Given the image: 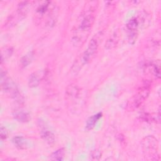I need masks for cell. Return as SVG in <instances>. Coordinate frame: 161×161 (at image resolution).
Returning <instances> with one entry per match:
<instances>
[{"instance_id":"cell-1","label":"cell","mask_w":161,"mask_h":161,"mask_svg":"<svg viewBox=\"0 0 161 161\" xmlns=\"http://www.w3.org/2000/svg\"><path fill=\"white\" fill-rule=\"evenodd\" d=\"M99 39L100 36L96 35L91 40L87 48L82 53L79 60L75 62V64L73 65L72 72L74 74H76L80 70L82 66L88 64L94 58L99 47Z\"/></svg>"},{"instance_id":"cell-16","label":"cell","mask_w":161,"mask_h":161,"mask_svg":"<svg viewBox=\"0 0 161 161\" xmlns=\"http://www.w3.org/2000/svg\"><path fill=\"white\" fill-rule=\"evenodd\" d=\"M34 54L33 52H30L23 55L19 60V67L21 69H24L28 67L33 61Z\"/></svg>"},{"instance_id":"cell-3","label":"cell","mask_w":161,"mask_h":161,"mask_svg":"<svg viewBox=\"0 0 161 161\" xmlns=\"http://www.w3.org/2000/svg\"><path fill=\"white\" fill-rule=\"evenodd\" d=\"M150 91V86L145 85L140 87L137 92L134 94L128 101L126 108L129 111H133L139 108L148 97Z\"/></svg>"},{"instance_id":"cell-15","label":"cell","mask_w":161,"mask_h":161,"mask_svg":"<svg viewBox=\"0 0 161 161\" xmlns=\"http://www.w3.org/2000/svg\"><path fill=\"white\" fill-rule=\"evenodd\" d=\"M31 5L29 1H22L19 3L16 11L25 18L31 8Z\"/></svg>"},{"instance_id":"cell-14","label":"cell","mask_w":161,"mask_h":161,"mask_svg":"<svg viewBox=\"0 0 161 161\" xmlns=\"http://www.w3.org/2000/svg\"><path fill=\"white\" fill-rule=\"evenodd\" d=\"M41 81V75L39 72H35L30 75L28 78V84L31 88H34L37 87Z\"/></svg>"},{"instance_id":"cell-7","label":"cell","mask_w":161,"mask_h":161,"mask_svg":"<svg viewBox=\"0 0 161 161\" xmlns=\"http://www.w3.org/2000/svg\"><path fill=\"white\" fill-rule=\"evenodd\" d=\"M40 127V137L49 145H52L55 143V138L53 133L45 125L44 123L40 122L38 125Z\"/></svg>"},{"instance_id":"cell-13","label":"cell","mask_w":161,"mask_h":161,"mask_svg":"<svg viewBox=\"0 0 161 161\" xmlns=\"http://www.w3.org/2000/svg\"><path fill=\"white\" fill-rule=\"evenodd\" d=\"M12 143L18 149L24 150L28 147L27 140L22 136H16L13 138Z\"/></svg>"},{"instance_id":"cell-6","label":"cell","mask_w":161,"mask_h":161,"mask_svg":"<svg viewBox=\"0 0 161 161\" xmlns=\"http://www.w3.org/2000/svg\"><path fill=\"white\" fill-rule=\"evenodd\" d=\"M95 19V15L92 11L87 12L83 16L79 26V30L88 33L91 29Z\"/></svg>"},{"instance_id":"cell-11","label":"cell","mask_w":161,"mask_h":161,"mask_svg":"<svg viewBox=\"0 0 161 161\" xmlns=\"http://www.w3.org/2000/svg\"><path fill=\"white\" fill-rule=\"evenodd\" d=\"M102 116H103L102 113L99 112V113H97L90 116L86 121V130L87 131H90V130H92L95 127V126L97 124V123L98 122V121L102 117Z\"/></svg>"},{"instance_id":"cell-18","label":"cell","mask_w":161,"mask_h":161,"mask_svg":"<svg viewBox=\"0 0 161 161\" xmlns=\"http://www.w3.org/2000/svg\"><path fill=\"white\" fill-rule=\"evenodd\" d=\"M126 26L129 31H137L138 29L140 27L138 20L136 16H134L129 19L126 25Z\"/></svg>"},{"instance_id":"cell-17","label":"cell","mask_w":161,"mask_h":161,"mask_svg":"<svg viewBox=\"0 0 161 161\" xmlns=\"http://www.w3.org/2000/svg\"><path fill=\"white\" fill-rule=\"evenodd\" d=\"M13 48L9 46H6L1 48V64L8 60L13 53Z\"/></svg>"},{"instance_id":"cell-12","label":"cell","mask_w":161,"mask_h":161,"mask_svg":"<svg viewBox=\"0 0 161 161\" xmlns=\"http://www.w3.org/2000/svg\"><path fill=\"white\" fill-rule=\"evenodd\" d=\"M119 40V35L118 31H114L107 40L105 43V48L107 50H111L114 48L117 45Z\"/></svg>"},{"instance_id":"cell-19","label":"cell","mask_w":161,"mask_h":161,"mask_svg":"<svg viewBox=\"0 0 161 161\" xmlns=\"http://www.w3.org/2000/svg\"><path fill=\"white\" fill-rule=\"evenodd\" d=\"M65 154V150L64 148H60L53 152L50 155V158L52 160L61 161L64 159Z\"/></svg>"},{"instance_id":"cell-5","label":"cell","mask_w":161,"mask_h":161,"mask_svg":"<svg viewBox=\"0 0 161 161\" xmlns=\"http://www.w3.org/2000/svg\"><path fill=\"white\" fill-rule=\"evenodd\" d=\"M82 91L77 85L72 84L68 86L65 91V99L70 105H75L81 99Z\"/></svg>"},{"instance_id":"cell-8","label":"cell","mask_w":161,"mask_h":161,"mask_svg":"<svg viewBox=\"0 0 161 161\" xmlns=\"http://www.w3.org/2000/svg\"><path fill=\"white\" fill-rule=\"evenodd\" d=\"M52 2L48 1H42L40 4L37 6L35 11V18L36 20H40L45 14H49L50 12V6Z\"/></svg>"},{"instance_id":"cell-22","label":"cell","mask_w":161,"mask_h":161,"mask_svg":"<svg viewBox=\"0 0 161 161\" xmlns=\"http://www.w3.org/2000/svg\"><path fill=\"white\" fill-rule=\"evenodd\" d=\"M0 137L1 140H6L8 137V131L3 126H1L0 128Z\"/></svg>"},{"instance_id":"cell-21","label":"cell","mask_w":161,"mask_h":161,"mask_svg":"<svg viewBox=\"0 0 161 161\" xmlns=\"http://www.w3.org/2000/svg\"><path fill=\"white\" fill-rule=\"evenodd\" d=\"M90 157H91V158L92 160H98L101 157V153L100 150H99L97 149H94L91 152Z\"/></svg>"},{"instance_id":"cell-20","label":"cell","mask_w":161,"mask_h":161,"mask_svg":"<svg viewBox=\"0 0 161 161\" xmlns=\"http://www.w3.org/2000/svg\"><path fill=\"white\" fill-rule=\"evenodd\" d=\"M150 72L156 77L159 79L160 77V64H158L157 63L151 64L150 65Z\"/></svg>"},{"instance_id":"cell-9","label":"cell","mask_w":161,"mask_h":161,"mask_svg":"<svg viewBox=\"0 0 161 161\" xmlns=\"http://www.w3.org/2000/svg\"><path fill=\"white\" fill-rule=\"evenodd\" d=\"M13 116L14 119L19 123H28L31 119L30 114L23 109H16L13 112Z\"/></svg>"},{"instance_id":"cell-10","label":"cell","mask_w":161,"mask_h":161,"mask_svg":"<svg viewBox=\"0 0 161 161\" xmlns=\"http://www.w3.org/2000/svg\"><path fill=\"white\" fill-rule=\"evenodd\" d=\"M23 19H24V18L17 11H16L8 16L4 25V28H11L14 26L16 23H18Z\"/></svg>"},{"instance_id":"cell-4","label":"cell","mask_w":161,"mask_h":161,"mask_svg":"<svg viewBox=\"0 0 161 161\" xmlns=\"http://www.w3.org/2000/svg\"><path fill=\"white\" fill-rule=\"evenodd\" d=\"M1 88L3 92L10 94L12 97L19 90L15 82L7 75L5 70H1Z\"/></svg>"},{"instance_id":"cell-2","label":"cell","mask_w":161,"mask_h":161,"mask_svg":"<svg viewBox=\"0 0 161 161\" xmlns=\"http://www.w3.org/2000/svg\"><path fill=\"white\" fill-rule=\"evenodd\" d=\"M158 140L153 136H147L142 141V147L144 157L148 160L160 159L158 153Z\"/></svg>"}]
</instances>
